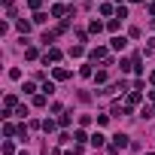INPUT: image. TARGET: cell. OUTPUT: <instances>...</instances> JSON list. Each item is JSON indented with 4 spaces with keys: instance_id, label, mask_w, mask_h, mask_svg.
I'll return each mask as SVG.
<instances>
[{
    "instance_id": "cell-1",
    "label": "cell",
    "mask_w": 155,
    "mask_h": 155,
    "mask_svg": "<svg viewBox=\"0 0 155 155\" xmlns=\"http://www.w3.org/2000/svg\"><path fill=\"white\" fill-rule=\"evenodd\" d=\"M15 107H18V97H15V94H6V97H3V119H6V116H12V110H15Z\"/></svg>"
},
{
    "instance_id": "cell-2",
    "label": "cell",
    "mask_w": 155,
    "mask_h": 155,
    "mask_svg": "<svg viewBox=\"0 0 155 155\" xmlns=\"http://www.w3.org/2000/svg\"><path fill=\"white\" fill-rule=\"evenodd\" d=\"M43 61H46V64H58V61H61V49H55V46H49V52L43 55Z\"/></svg>"
},
{
    "instance_id": "cell-3",
    "label": "cell",
    "mask_w": 155,
    "mask_h": 155,
    "mask_svg": "<svg viewBox=\"0 0 155 155\" xmlns=\"http://www.w3.org/2000/svg\"><path fill=\"white\" fill-rule=\"evenodd\" d=\"M107 58H110V49H104V46L91 49V61H107Z\"/></svg>"
},
{
    "instance_id": "cell-4",
    "label": "cell",
    "mask_w": 155,
    "mask_h": 155,
    "mask_svg": "<svg viewBox=\"0 0 155 155\" xmlns=\"http://www.w3.org/2000/svg\"><path fill=\"white\" fill-rule=\"evenodd\" d=\"M113 116H131V104L116 101V104H113Z\"/></svg>"
},
{
    "instance_id": "cell-5",
    "label": "cell",
    "mask_w": 155,
    "mask_h": 155,
    "mask_svg": "<svg viewBox=\"0 0 155 155\" xmlns=\"http://www.w3.org/2000/svg\"><path fill=\"white\" fill-rule=\"evenodd\" d=\"M52 76H55V82H64V79H70V70H67V67H55Z\"/></svg>"
},
{
    "instance_id": "cell-6",
    "label": "cell",
    "mask_w": 155,
    "mask_h": 155,
    "mask_svg": "<svg viewBox=\"0 0 155 155\" xmlns=\"http://www.w3.org/2000/svg\"><path fill=\"white\" fill-rule=\"evenodd\" d=\"M113 143H116V146H119V149H125V146H131V137H128V134H122V131H119V134H116V137H113Z\"/></svg>"
},
{
    "instance_id": "cell-7",
    "label": "cell",
    "mask_w": 155,
    "mask_h": 155,
    "mask_svg": "<svg viewBox=\"0 0 155 155\" xmlns=\"http://www.w3.org/2000/svg\"><path fill=\"white\" fill-rule=\"evenodd\" d=\"M110 46H113V49H116V52H122V49H125V46H128V40H125V37H119V34H116V37H113V40H110Z\"/></svg>"
},
{
    "instance_id": "cell-8",
    "label": "cell",
    "mask_w": 155,
    "mask_h": 155,
    "mask_svg": "<svg viewBox=\"0 0 155 155\" xmlns=\"http://www.w3.org/2000/svg\"><path fill=\"white\" fill-rule=\"evenodd\" d=\"M88 143H91V146H94V149H101V146H107V137H104V134H101V131H97V134H94V137H91V140H88Z\"/></svg>"
},
{
    "instance_id": "cell-9",
    "label": "cell",
    "mask_w": 155,
    "mask_h": 155,
    "mask_svg": "<svg viewBox=\"0 0 155 155\" xmlns=\"http://www.w3.org/2000/svg\"><path fill=\"white\" fill-rule=\"evenodd\" d=\"M55 40H58V31H46V34H43V43H46V46H52Z\"/></svg>"
},
{
    "instance_id": "cell-10",
    "label": "cell",
    "mask_w": 155,
    "mask_h": 155,
    "mask_svg": "<svg viewBox=\"0 0 155 155\" xmlns=\"http://www.w3.org/2000/svg\"><path fill=\"white\" fill-rule=\"evenodd\" d=\"M91 79H94L97 85H107V70H97V73L91 76Z\"/></svg>"
},
{
    "instance_id": "cell-11",
    "label": "cell",
    "mask_w": 155,
    "mask_h": 155,
    "mask_svg": "<svg viewBox=\"0 0 155 155\" xmlns=\"http://www.w3.org/2000/svg\"><path fill=\"white\" fill-rule=\"evenodd\" d=\"M73 140H76V143H88V140H91V137H88V134H85V131H82V128H79V131H76V134H73Z\"/></svg>"
},
{
    "instance_id": "cell-12",
    "label": "cell",
    "mask_w": 155,
    "mask_h": 155,
    "mask_svg": "<svg viewBox=\"0 0 155 155\" xmlns=\"http://www.w3.org/2000/svg\"><path fill=\"white\" fill-rule=\"evenodd\" d=\"M31 21H34V25H46V21H49V15H46V12H34V18H31Z\"/></svg>"
},
{
    "instance_id": "cell-13",
    "label": "cell",
    "mask_w": 155,
    "mask_h": 155,
    "mask_svg": "<svg viewBox=\"0 0 155 155\" xmlns=\"http://www.w3.org/2000/svg\"><path fill=\"white\" fill-rule=\"evenodd\" d=\"M15 28H18L21 34H31V28H34V21H15Z\"/></svg>"
},
{
    "instance_id": "cell-14",
    "label": "cell",
    "mask_w": 155,
    "mask_h": 155,
    "mask_svg": "<svg viewBox=\"0 0 155 155\" xmlns=\"http://www.w3.org/2000/svg\"><path fill=\"white\" fill-rule=\"evenodd\" d=\"M79 76H85V79H88V76H94V70H91V64H82V67H79Z\"/></svg>"
},
{
    "instance_id": "cell-15",
    "label": "cell",
    "mask_w": 155,
    "mask_h": 155,
    "mask_svg": "<svg viewBox=\"0 0 155 155\" xmlns=\"http://www.w3.org/2000/svg\"><path fill=\"white\" fill-rule=\"evenodd\" d=\"M49 12H52V18H61V15H64V6H61V3H55Z\"/></svg>"
},
{
    "instance_id": "cell-16",
    "label": "cell",
    "mask_w": 155,
    "mask_h": 155,
    "mask_svg": "<svg viewBox=\"0 0 155 155\" xmlns=\"http://www.w3.org/2000/svg\"><path fill=\"white\" fill-rule=\"evenodd\" d=\"M140 97H143V94H140V91H137V88H134V91H131V94H128V104H131V107H134V104H140Z\"/></svg>"
},
{
    "instance_id": "cell-17",
    "label": "cell",
    "mask_w": 155,
    "mask_h": 155,
    "mask_svg": "<svg viewBox=\"0 0 155 155\" xmlns=\"http://www.w3.org/2000/svg\"><path fill=\"white\" fill-rule=\"evenodd\" d=\"M70 122H73V116H70V113H61V119H58V125H61V128H67Z\"/></svg>"
},
{
    "instance_id": "cell-18",
    "label": "cell",
    "mask_w": 155,
    "mask_h": 155,
    "mask_svg": "<svg viewBox=\"0 0 155 155\" xmlns=\"http://www.w3.org/2000/svg\"><path fill=\"white\" fill-rule=\"evenodd\" d=\"M55 128H58V122H52V119H46V122H43V131H46V134H52Z\"/></svg>"
},
{
    "instance_id": "cell-19",
    "label": "cell",
    "mask_w": 155,
    "mask_h": 155,
    "mask_svg": "<svg viewBox=\"0 0 155 155\" xmlns=\"http://www.w3.org/2000/svg\"><path fill=\"white\" fill-rule=\"evenodd\" d=\"M0 149H3V155H15V146H12V143H9V140H6V143H3V146H0Z\"/></svg>"
},
{
    "instance_id": "cell-20",
    "label": "cell",
    "mask_w": 155,
    "mask_h": 155,
    "mask_svg": "<svg viewBox=\"0 0 155 155\" xmlns=\"http://www.w3.org/2000/svg\"><path fill=\"white\" fill-rule=\"evenodd\" d=\"M101 31H104L101 21H91V25H88V34H101Z\"/></svg>"
},
{
    "instance_id": "cell-21",
    "label": "cell",
    "mask_w": 155,
    "mask_h": 155,
    "mask_svg": "<svg viewBox=\"0 0 155 155\" xmlns=\"http://www.w3.org/2000/svg\"><path fill=\"white\" fill-rule=\"evenodd\" d=\"M34 107H46V91L43 94H34Z\"/></svg>"
},
{
    "instance_id": "cell-22",
    "label": "cell",
    "mask_w": 155,
    "mask_h": 155,
    "mask_svg": "<svg viewBox=\"0 0 155 155\" xmlns=\"http://www.w3.org/2000/svg\"><path fill=\"white\" fill-rule=\"evenodd\" d=\"M70 55H73V58H82V55H85V49H82V46H73V49H70Z\"/></svg>"
},
{
    "instance_id": "cell-23",
    "label": "cell",
    "mask_w": 155,
    "mask_h": 155,
    "mask_svg": "<svg viewBox=\"0 0 155 155\" xmlns=\"http://www.w3.org/2000/svg\"><path fill=\"white\" fill-rule=\"evenodd\" d=\"M113 12H116V9H113L110 3H101V15H113Z\"/></svg>"
},
{
    "instance_id": "cell-24",
    "label": "cell",
    "mask_w": 155,
    "mask_h": 155,
    "mask_svg": "<svg viewBox=\"0 0 155 155\" xmlns=\"http://www.w3.org/2000/svg\"><path fill=\"white\" fill-rule=\"evenodd\" d=\"M119 25H122V18H110V25H107V28L116 34V31H119Z\"/></svg>"
},
{
    "instance_id": "cell-25",
    "label": "cell",
    "mask_w": 155,
    "mask_h": 155,
    "mask_svg": "<svg viewBox=\"0 0 155 155\" xmlns=\"http://www.w3.org/2000/svg\"><path fill=\"white\" fill-rule=\"evenodd\" d=\"M25 58H28V61H34V58H37V49H34V46H28V49H25Z\"/></svg>"
},
{
    "instance_id": "cell-26",
    "label": "cell",
    "mask_w": 155,
    "mask_h": 155,
    "mask_svg": "<svg viewBox=\"0 0 155 155\" xmlns=\"http://www.w3.org/2000/svg\"><path fill=\"white\" fill-rule=\"evenodd\" d=\"M119 67H122V73H131V70H134V67H131V61H125V58L119 61Z\"/></svg>"
},
{
    "instance_id": "cell-27",
    "label": "cell",
    "mask_w": 155,
    "mask_h": 155,
    "mask_svg": "<svg viewBox=\"0 0 155 155\" xmlns=\"http://www.w3.org/2000/svg\"><path fill=\"white\" fill-rule=\"evenodd\" d=\"M43 91L52 97V94H55V82H43Z\"/></svg>"
},
{
    "instance_id": "cell-28",
    "label": "cell",
    "mask_w": 155,
    "mask_h": 155,
    "mask_svg": "<svg viewBox=\"0 0 155 155\" xmlns=\"http://www.w3.org/2000/svg\"><path fill=\"white\" fill-rule=\"evenodd\" d=\"M3 134H6V137H12V134H18V131H15L9 122H3Z\"/></svg>"
},
{
    "instance_id": "cell-29",
    "label": "cell",
    "mask_w": 155,
    "mask_h": 155,
    "mask_svg": "<svg viewBox=\"0 0 155 155\" xmlns=\"http://www.w3.org/2000/svg\"><path fill=\"white\" fill-rule=\"evenodd\" d=\"M28 6H31L34 12H40V6H43V0H28Z\"/></svg>"
},
{
    "instance_id": "cell-30",
    "label": "cell",
    "mask_w": 155,
    "mask_h": 155,
    "mask_svg": "<svg viewBox=\"0 0 155 155\" xmlns=\"http://www.w3.org/2000/svg\"><path fill=\"white\" fill-rule=\"evenodd\" d=\"M79 152H82V143H76V146H73V149H67L64 155H79Z\"/></svg>"
},
{
    "instance_id": "cell-31",
    "label": "cell",
    "mask_w": 155,
    "mask_h": 155,
    "mask_svg": "<svg viewBox=\"0 0 155 155\" xmlns=\"http://www.w3.org/2000/svg\"><path fill=\"white\" fill-rule=\"evenodd\" d=\"M21 91H25V94H34V91H37V85H34V82H25V88H21Z\"/></svg>"
},
{
    "instance_id": "cell-32",
    "label": "cell",
    "mask_w": 155,
    "mask_h": 155,
    "mask_svg": "<svg viewBox=\"0 0 155 155\" xmlns=\"http://www.w3.org/2000/svg\"><path fill=\"white\" fill-rule=\"evenodd\" d=\"M149 15L155 18V0H152V3H149Z\"/></svg>"
},
{
    "instance_id": "cell-33",
    "label": "cell",
    "mask_w": 155,
    "mask_h": 155,
    "mask_svg": "<svg viewBox=\"0 0 155 155\" xmlns=\"http://www.w3.org/2000/svg\"><path fill=\"white\" fill-rule=\"evenodd\" d=\"M149 82H152V85H155V73H149Z\"/></svg>"
},
{
    "instance_id": "cell-34",
    "label": "cell",
    "mask_w": 155,
    "mask_h": 155,
    "mask_svg": "<svg viewBox=\"0 0 155 155\" xmlns=\"http://www.w3.org/2000/svg\"><path fill=\"white\" fill-rule=\"evenodd\" d=\"M149 49H155V37H152V40H149Z\"/></svg>"
},
{
    "instance_id": "cell-35",
    "label": "cell",
    "mask_w": 155,
    "mask_h": 155,
    "mask_svg": "<svg viewBox=\"0 0 155 155\" xmlns=\"http://www.w3.org/2000/svg\"><path fill=\"white\" fill-rule=\"evenodd\" d=\"M143 155H155V152H143Z\"/></svg>"
},
{
    "instance_id": "cell-36",
    "label": "cell",
    "mask_w": 155,
    "mask_h": 155,
    "mask_svg": "<svg viewBox=\"0 0 155 155\" xmlns=\"http://www.w3.org/2000/svg\"><path fill=\"white\" fill-rule=\"evenodd\" d=\"M18 155H28V152H18Z\"/></svg>"
},
{
    "instance_id": "cell-37",
    "label": "cell",
    "mask_w": 155,
    "mask_h": 155,
    "mask_svg": "<svg viewBox=\"0 0 155 155\" xmlns=\"http://www.w3.org/2000/svg\"><path fill=\"white\" fill-rule=\"evenodd\" d=\"M134 3H140V0H134Z\"/></svg>"
},
{
    "instance_id": "cell-38",
    "label": "cell",
    "mask_w": 155,
    "mask_h": 155,
    "mask_svg": "<svg viewBox=\"0 0 155 155\" xmlns=\"http://www.w3.org/2000/svg\"><path fill=\"white\" fill-rule=\"evenodd\" d=\"M116 3H122V0H116Z\"/></svg>"
}]
</instances>
